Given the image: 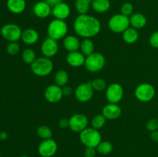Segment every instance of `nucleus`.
Here are the masks:
<instances>
[{
    "instance_id": "nucleus-1",
    "label": "nucleus",
    "mask_w": 158,
    "mask_h": 157,
    "mask_svg": "<svg viewBox=\"0 0 158 157\" xmlns=\"http://www.w3.org/2000/svg\"><path fill=\"white\" fill-rule=\"evenodd\" d=\"M76 33L84 38L96 36L101 30V23L98 18L88 14L79 15L73 23Z\"/></svg>"
},
{
    "instance_id": "nucleus-2",
    "label": "nucleus",
    "mask_w": 158,
    "mask_h": 157,
    "mask_svg": "<svg viewBox=\"0 0 158 157\" xmlns=\"http://www.w3.org/2000/svg\"><path fill=\"white\" fill-rule=\"evenodd\" d=\"M31 70L37 76L44 77L49 75L53 69V63L47 57H40L30 65Z\"/></svg>"
},
{
    "instance_id": "nucleus-3",
    "label": "nucleus",
    "mask_w": 158,
    "mask_h": 157,
    "mask_svg": "<svg viewBox=\"0 0 158 157\" xmlns=\"http://www.w3.org/2000/svg\"><path fill=\"white\" fill-rule=\"evenodd\" d=\"M68 32V26L64 20L54 18L49 22L47 27V33L49 38L60 40L65 38Z\"/></svg>"
},
{
    "instance_id": "nucleus-4",
    "label": "nucleus",
    "mask_w": 158,
    "mask_h": 157,
    "mask_svg": "<svg viewBox=\"0 0 158 157\" xmlns=\"http://www.w3.org/2000/svg\"><path fill=\"white\" fill-rule=\"evenodd\" d=\"M80 139L86 147L97 148L102 141V136L99 130L87 127L80 132Z\"/></svg>"
},
{
    "instance_id": "nucleus-5",
    "label": "nucleus",
    "mask_w": 158,
    "mask_h": 157,
    "mask_svg": "<svg viewBox=\"0 0 158 157\" xmlns=\"http://www.w3.org/2000/svg\"><path fill=\"white\" fill-rule=\"evenodd\" d=\"M130 26L129 17L125 16L121 13L115 14L108 21L109 29L115 33H123Z\"/></svg>"
},
{
    "instance_id": "nucleus-6",
    "label": "nucleus",
    "mask_w": 158,
    "mask_h": 157,
    "mask_svg": "<svg viewBox=\"0 0 158 157\" xmlns=\"http://www.w3.org/2000/svg\"><path fill=\"white\" fill-rule=\"evenodd\" d=\"M106 59L103 54L100 52H94L86 57L84 66L89 72H97L104 67Z\"/></svg>"
},
{
    "instance_id": "nucleus-7",
    "label": "nucleus",
    "mask_w": 158,
    "mask_h": 157,
    "mask_svg": "<svg viewBox=\"0 0 158 157\" xmlns=\"http://www.w3.org/2000/svg\"><path fill=\"white\" fill-rule=\"evenodd\" d=\"M156 91L154 86L150 83H141L135 89V97L142 103L151 101L155 96Z\"/></svg>"
},
{
    "instance_id": "nucleus-8",
    "label": "nucleus",
    "mask_w": 158,
    "mask_h": 157,
    "mask_svg": "<svg viewBox=\"0 0 158 157\" xmlns=\"http://www.w3.org/2000/svg\"><path fill=\"white\" fill-rule=\"evenodd\" d=\"M0 32H1V35L5 39L12 42H17L21 39L23 31L18 25L14 24V23H8L2 27Z\"/></svg>"
},
{
    "instance_id": "nucleus-9",
    "label": "nucleus",
    "mask_w": 158,
    "mask_h": 157,
    "mask_svg": "<svg viewBox=\"0 0 158 157\" xmlns=\"http://www.w3.org/2000/svg\"><path fill=\"white\" fill-rule=\"evenodd\" d=\"M88 123V118L82 113L74 114L69 119V128L75 132H81L87 128Z\"/></svg>"
},
{
    "instance_id": "nucleus-10",
    "label": "nucleus",
    "mask_w": 158,
    "mask_h": 157,
    "mask_svg": "<svg viewBox=\"0 0 158 157\" xmlns=\"http://www.w3.org/2000/svg\"><path fill=\"white\" fill-rule=\"evenodd\" d=\"M94 92L91 82L84 83L77 86L75 90V96L80 103H86L93 98Z\"/></svg>"
},
{
    "instance_id": "nucleus-11",
    "label": "nucleus",
    "mask_w": 158,
    "mask_h": 157,
    "mask_svg": "<svg viewBox=\"0 0 158 157\" xmlns=\"http://www.w3.org/2000/svg\"><path fill=\"white\" fill-rule=\"evenodd\" d=\"M123 96V89L119 83H112L106 89V97L110 103L117 104Z\"/></svg>"
},
{
    "instance_id": "nucleus-12",
    "label": "nucleus",
    "mask_w": 158,
    "mask_h": 157,
    "mask_svg": "<svg viewBox=\"0 0 158 157\" xmlns=\"http://www.w3.org/2000/svg\"><path fill=\"white\" fill-rule=\"evenodd\" d=\"M58 146L52 139L43 140L38 146V152L42 157H52L57 152Z\"/></svg>"
},
{
    "instance_id": "nucleus-13",
    "label": "nucleus",
    "mask_w": 158,
    "mask_h": 157,
    "mask_svg": "<svg viewBox=\"0 0 158 157\" xmlns=\"http://www.w3.org/2000/svg\"><path fill=\"white\" fill-rule=\"evenodd\" d=\"M44 96L49 103H58L62 99L63 96V89L57 85H50L45 89Z\"/></svg>"
},
{
    "instance_id": "nucleus-14",
    "label": "nucleus",
    "mask_w": 158,
    "mask_h": 157,
    "mask_svg": "<svg viewBox=\"0 0 158 157\" xmlns=\"http://www.w3.org/2000/svg\"><path fill=\"white\" fill-rule=\"evenodd\" d=\"M59 45L56 40L48 37L43 42L41 45V52L45 57L51 58L58 52Z\"/></svg>"
},
{
    "instance_id": "nucleus-15",
    "label": "nucleus",
    "mask_w": 158,
    "mask_h": 157,
    "mask_svg": "<svg viewBox=\"0 0 158 157\" xmlns=\"http://www.w3.org/2000/svg\"><path fill=\"white\" fill-rule=\"evenodd\" d=\"M71 9L67 3L62 2L52 8V15L55 18L60 20L66 19L69 16Z\"/></svg>"
},
{
    "instance_id": "nucleus-16",
    "label": "nucleus",
    "mask_w": 158,
    "mask_h": 157,
    "mask_svg": "<svg viewBox=\"0 0 158 157\" xmlns=\"http://www.w3.org/2000/svg\"><path fill=\"white\" fill-rule=\"evenodd\" d=\"M34 15L40 18H46L52 14V7L46 1H40L33 6Z\"/></svg>"
},
{
    "instance_id": "nucleus-17",
    "label": "nucleus",
    "mask_w": 158,
    "mask_h": 157,
    "mask_svg": "<svg viewBox=\"0 0 158 157\" xmlns=\"http://www.w3.org/2000/svg\"><path fill=\"white\" fill-rule=\"evenodd\" d=\"M122 109L120 106L114 103H109L103 108L102 114L106 119L114 120L118 119L121 115Z\"/></svg>"
},
{
    "instance_id": "nucleus-18",
    "label": "nucleus",
    "mask_w": 158,
    "mask_h": 157,
    "mask_svg": "<svg viewBox=\"0 0 158 157\" xmlns=\"http://www.w3.org/2000/svg\"><path fill=\"white\" fill-rule=\"evenodd\" d=\"M86 56L79 51L70 52L67 54L66 62L70 66L74 68H78L82 66H84Z\"/></svg>"
},
{
    "instance_id": "nucleus-19",
    "label": "nucleus",
    "mask_w": 158,
    "mask_h": 157,
    "mask_svg": "<svg viewBox=\"0 0 158 157\" xmlns=\"http://www.w3.org/2000/svg\"><path fill=\"white\" fill-rule=\"evenodd\" d=\"M40 35L34 29H26L23 31L21 40L26 45H33L39 41Z\"/></svg>"
},
{
    "instance_id": "nucleus-20",
    "label": "nucleus",
    "mask_w": 158,
    "mask_h": 157,
    "mask_svg": "<svg viewBox=\"0 0 158 157\" xmlns=\"http://www.w3.org/2000/svg\"><path fill=\"white\" fill-rule=\"evenodd\" d=\"M80 42L79 38L75 35H66L63 39V47L68 52H75L78 51L80 47Z\"/></svg>"
},
{
    "instance_id": "nucleus-21",
    "label": "nucleus",
    "mask_w": 158,
    "mask_h": 157,
    "mask_svg": "<svg viewBox=\"0 0 158 157\" xmlns=\"http://www.w3.org/2000/svg\"><path fill=\"white\" fill-rule=\"evenodd\" d=\"M6 6L8 9L13 14H20L26 8V0H7Z\"/></svg>"
},
{
    "instance_id": "nucleus-22",
    "label": "nucleus",
    "mask_w": 158,
    "mask_h": 157,
    "mask_svg": "<svg viewBox=\"0 0 158 157\" xmlns=\"http://www.w3.org/2000/svg\"><path fill=\"white\" fill-rule=\"evenodd\" d=\"M130 24L136 29H142L147 24L146 16L140 12L134 13L131 16H130Z\"/></svg>"
},
{
    "instance_id": "nucleus-23",
    "label": "nucleus",
    "mask_w": 158,
    "mask_h": 157,
    "mask_svg": "<svg viewBox=\"0 0 158 157\" xmlns=\"http://www.w3.org/2000/svg\"><path fill=\"white\" fill-rule=\"evenodd\" d=\"M110 0H93L91 3V7L98 13H104L107 12L110 8Z\"/></svg>"
},
{
    "instance_id": "nucleus-24",
    "label": "nucleus",
    "mask_w": 158,
    "mask_h": 157,
    "mask_svg": "<svg viewBox=\"0 0 158 157\" xmlns=\"http://www.w3.org/2000/svg\"><path fill=\"white\" fill-rule=\"evenodd\" d=\"M139 33L137 29L129 27L123 32V39L127 44H134L138 40Z\"/></svg>"
},
{
    "instance_id": "nucleus-25",
    "label": "nucleus",
    "mask_w": 158,
    "mask_h": 157,
    "mask_svg": "<svg viewBox=\"0 0 158 157\" xmlns=\"http://www.w3.org/2000/svg\"><path fill=\"white\" fill-rule=\"evenodd\" d=\"M80 51L85 56L91 55L94 52V43L90 38H84L80 42Z\"/></svg>"
},
{
    "instance_id": "nucleus-26",
    "label": "nucleus",
    "mask_w": 158,
    "mask_h": 157,
    "mask_svg": "<svg viewBox=\"0 0 158 157\" xmlns=\"http://www.w3.org/2000/svg\"><path fill=\"white\" fill-rule=\"evenodd\" d=\"M93 0H76L75 8L80 15L87 14L91 6Z\"/></svg>"
},
{
    "instance_id": "nucleus-27",
    "label": "nucleus",
    "mask_w": 158,
    "mask_h": 157,
    "mask_svg": "<svg viewBox=\"0 0 158 157\" xmlns=\"http://www.w3.org/2000/svg\"><path fill=\"white\" fill-rule=\"evenodd\" d=\"M54 81H55L56 85L63 87L66 86L68 81H69V75L65 70H59L56 72L55 76H54Z\"/></svg>"
},
{
    "instance_id": "nucleus-28",
    "label": "nucleus",
    "mask_w": 158,
    "mask_h": 157,
    "mask_svg": "<svg viewBox=\"0 0 158 157\" xmlns=\"http://www.w3.org/2000/svg\"><path fill=\"white\" fill-rule=\"evenodd\" d=\"M113 149H114V146L112 143L108 141H101L97 147V152L104 155L111 153Z\"/></svg>"
},
{
    "instance_id": "nucleus-29",
    "label": "nucleus",
    "mask_w": 158,
    "mask_h": 157,
    "mask_svg": "<svg viewBox=\"0 0 158 157\" xmlns=\"http://www.w3.org/2000/svg\"><path fill=\"white\" fill-rule=\"evenodd\" d=\"M37 135H39L40 138H41L43 140L49 139H52V131L50 129V127L47 126H40L37 129Z\"/></svg>"
},
{
    "instance_id": "nucleus-30",
    "label": "nucleus",
    "mask_w": 158,
    "mask_h": 157,
    "mask_svg": "<svg viewBox=\"0 0 158 157\" xmlns=\"http://www.w3.org/2000/svg\"><path fill=\"white\" fill-rule=\"evenodd\" d=\"M22 58L24 62L26 64H32L35 59H36V55L33 49L28 48L26 49L22 53Z\"/></svg>"
},
{
    "instance_id": "nucleus-31",
    "label": "nucleus",
    "mask_w": 158,
    "mask_h": 157,
    "mask_svg": "<svg viewBox=\"0 0 158 157\" xmlns=\"http://www.w3.org/2000/svg\"><path fill=\"white\" fill-rule=\"evenodd\" d=\"M106 120V119L105 118L103 114H98L93 118L92 121H91V126L94 129L99 130L104 126Z\"/></svg>"
},
{
    "instance_id": "nucleus-32",
    "label": "nucleus",
    "mask_w": 158,
    "mask_h": 157,
    "mask_svg": "<svg viewBox=\"0 0 158 157\" xmlns=\"http://www.w3.org/2000/svg\"><path fill=\"white\" fill-rule=\"evenodd\" d=\"M91 85L94 91L103 92L106 89V83L104 79L101 78H97L91 82Z\"/></svg>"
},
{
    "instance_id": "nucleus-33",
    "label": "nucleus",
    "mask_w": 158,
    "mask_h": 157,
    "mask_svg": "<svg viewBox=\"0 0 158 157\" xmlns=\"http://www.w3.org/2000/svg\"><path fill=\"white\" fill-rule=\"evenodd\" d=\"M134 7L132 3L131 2H125L120 7V13L123 14L125 16L129 17L134 14Z\"/></svg>"
},
{
    "instance_id": "nucleus-34",
    "label": "nucleus",
    "mask_w": 158,
    "mask_h": 157,
    "mask_svg": "<svg viewBox=\"0 0 158 157\" xmlns=\"http://www.w3.org/2000/svg\"><path fill=\"white\" fill-rule=\"evenodd\" d=\"M20 49V46L17 42H12L8 44L6 47V52L10 55H15L19 53Z\"/></svg>"
},
{
    "instance_id": "nucleus-35",
    "label": "nucleus",
    "mask_w": 158,
    "mask_h": 157,
    "mask_svg": "<svg viewBox=\"0 0 158 157\" xmlns=\"http://www.w3.org/2000/svg\"><path fill=\"white\" fill-rule=\"evenodd\" d=\"M147 129L151 132L158 130V119H151L147 123Z\"/></svg>"
},
{
    "instance_id": "nucleus-36",
    "label": "nucleus",
    "mask_w": 158,
    "mask_h": 157,
    "mask_svg": "<svg viewBox=\"0 0 158 157\" xmlns=\"http://www.w3.org/2000/svg\"><path fill=\"white\" fill-rule=\"evenodd\" d=\"M150 44L154 49H158V31L154 32L150 37Z\"/></svg>"
},
{
    "instance_id": "nucleus-37",
    "label": "nucleus",
    "mask_w": 158,
    "mask_h": 157,
    "mask_svg": "<svg viewBox=\"0 0 158 157\" xmlns=\"http://www.w3.org/2000/svg\"><path fill=\"white\" fill-rule=\"evenodd\" d=\"M97 148L94 147H86L84 151L85 157H96L97 155Z\"/></svg>"
},
{
    "instance_id": "nucleus-38",
    "label": "nucleus",
    "mask_w": 158,
    "mask_h": 157,
    "mask_svg": "<svg viewBox=\"0 0 158 157\" xmlns=\"http://www.w3.org/2000/svg\"><path fill=\"white\" fill-rule=\"evenodd\" d=\"M58 125L60 126V128H61V129H65V128L69 127V119H61L59 120Z\"/></svg>"
},
{
    "instance_id": "nucleus-39",
    "label": "nucleus",
    "mask_w": 158,
    "mask_h": 157,
    "mask_svg": "<svg viewBox=\"0 0 158 157\" xmlns=\"http://www.w3.org/2000/svg\"><path fill=\"white\" fill-rule=\"evenodd\" d=\"M63 95H70L73 92V89L70 86H65L63 88Z\"/></svg>"
},
{
    "instance_id": "nucleus-40",
    "label": "nucleus",
    "mask_w": 158,
    "mask_h": 157,
    "mask_svg": "<svg viewBox=\"0 0 158 157\" xmlns=\"http://www.w3.org/2000/svg\"><path fill=\"white\" fill-rule=\"evenodd\" d=\"M45 1L52 8L55 6H56L57 4H59V3L63 2V0H45Z\"/></svg>"
},
{
    "instance_id": "nucleus-41",
    "label": "nucleus",
    "mask_w": 158,
    "mask_h": 157,
    "mask_svg": "<svg viewBox=\"0 0 158 157\" xmlns=\"http://www.w3.org/2000/svg\"><path fill=\"white\" fill-rule=\"evenodd\" d=\"M151 139L154 142L158 143V130L154 131V132H151Z\"/></svg>"
},
{
    "instance_id": "nucleus-42",
    "label": "nucleus",
    "mask_w": 158,
    "mask_h": 157,
    "mask_svg": "<svg viewBox=\"0 0 158 157\" xmlns=\"http://www.w3.org/2000/svg\"><path fill=\"white\" fill-rule=\"evenodd\" d=\"M8 133L6 132H0V139L4 141V140H6L8 139Z\"/></svg>"
},
{
    "instance_id": "nucleus-43",
    "label": "nucleus",
    "mask_w": 158,
    "mask_h": 157,
    "mask_svg": "<svg viewBox=\"0 0 158 157\" xmlns=\"http://www.w3.org/2000/svg\"><path fill=\"white\" fill-rule=\"evenodd\" d=\"M19 157H29V156H28V155H21V156Z\"/></svg>"
}]
</instances>
